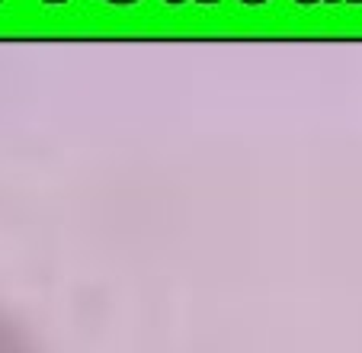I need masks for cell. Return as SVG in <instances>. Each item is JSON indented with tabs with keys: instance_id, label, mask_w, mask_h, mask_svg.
<instances>
[{
	"instance_id": "obj_1",
	"label": "cell",
	"mask_w": 362,
	"mask_h": 353,
	"mask_svg": "<svg viewBox=\"0 0 362 353\" xmlns=\"http://www.w3.org/2000/svg\"><path fill=\"white\" fill-rule=\"evenodd\" d=\"M110 4H138V0H110Z\"/></svg>"
},
{
	"instance_id": "obj_2",
	"label": "cell",
	"mask_w": 362,
	"mask_h": 353,
	"mask_svg": "<svg viewBox=\"0 0 362 353\" xmlns=\"http://www.w3.org/2000/svg\"><path fill=\"white\" fill-rule=\"evenodd\" d=\"M244 4H267V0H244Z\"/></svg>"
},
{
	"instance_id": "obj_3",
	"label": "cell",
	"mask_w": 362,
	"mask_h": 353,
	"mask_svg": "<svg viewBox=\"0 0 362 353\" xmlns=\"http://www.w3.org/2000/svg\"><path fill=\"white\" fill-rule=\"evenodd\" d=\"M295 4H315V0H295Z\"/></svg>"
},
{
	"instance_id": "obj_4",
	"label": "cell",
	"mask_w": 362,
	"mask_h": 353,
	"mask_svg": "<svg viewBox=\"0 0 362 353\" xmlns=\"http://www.w3.org/2000/svg\"><path fill=\"white\" fill-rule=\"evenodd\" d=\"M199 4H215V0H199Z\"/></svg>"
},
{
	"instance_id": "obj_5",
	"label": "cell",
	"mask_w": 362,
	"mask_h": 353,
	"mask_svg": "<svg viewBox=\"0 0 362 353\" xmlns=\"http://www.w3.org/2000/svg\"><path fill=\"white\" fill-rule=\"evenodd\" d=\"M45 4H62V0H45Z\"/></svg>"
},
{
	"instance_id": "obj_6",
	"label": "cell",
	"mask_w": 362,
	"mask_h": 353,
	"mask_svg": "<svg viewBox=\"0 0 362 353\" xmlns=\"http://www.w3.org/2000/svg\"><path fill=\"white\" fill-rule=\"evenodd\" d=\"M167 4H177V0H167Z\"/></svg>"
},
{
	"instance_id": "obj_7",
	"label": "cell",
	"mask_w": 362,
	"mask_h": 353,
	"mask_svg": "<svg viewBox=\"0 0 362 353\" xmlns=\"http://www.w3.org/2000/svg\"><path fill=\"white\" fill-rule=\"evenodd\" d=\"M327 4H337V0H327Z\"/></svg>"
},
{
	"instance_id": "obj_8",
	"label": "cell",
	"mask_w": 362,
	"mask_h": 353,
	"mask_svg": "<svg viewBox=\"0 0 362 353\" xmlns=\"http://www.w3.org/2000/svg\"><path fill=\"white\" fill-rule=\"evenodd\" d=\"M353 4H362V0H353Z\"/></svg>"
}]
</instances>
